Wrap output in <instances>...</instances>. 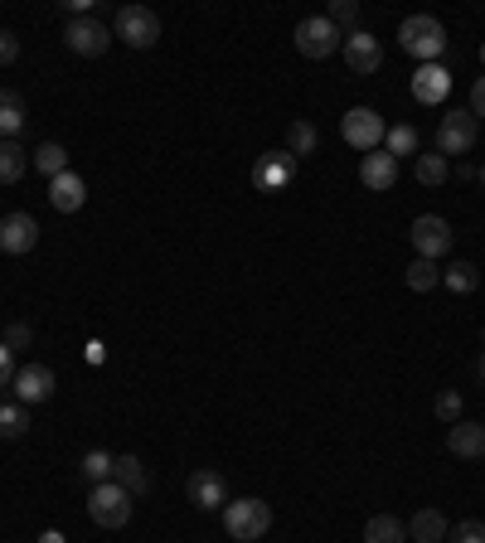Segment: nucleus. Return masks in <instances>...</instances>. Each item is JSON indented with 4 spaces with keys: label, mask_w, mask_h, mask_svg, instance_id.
Wrapping results in <instances>:
<instances>
[{
    "label": "nucleus",
    "mask_w": 485,
    "mask_h": 543,
    "mask_svg": "<svg viewBox=\"0 0 485 543\" xmlns=\"http://www.w3.org/2000/svg\"><path fill=\"white\" fill-rule=\"evenodd\" d=\"M272 529V505L258 495H243V500H228L224 505V534L233 543H258Z\"/></svg>",
    "instance_id": "1"
},
{
    "label": "nucleus",
    "mask_w": 485,
    "mask_h": 543,
    "mask_svg": "<svg viewBox=\"0 0 485 543\" xmlns=\"http://www.w3.org/2000/svg\"><path fill=\"white\" fill-rule=\"evenodd\" d=\"M398 44H403V54H413L422 64H437L442 49H447V30H442L437 15H408L398 25Z\"/></svg>",
    "instance_id": "2"
},
{
    "label": "nucleus",
    "mask_w": 485,
    "mask_h": 543,
    "mask_svg": "<svg viewBox=\"0 0 485 543\" xmlns=\"http://www.w3.org/2000/svg\"><path fill=\"white\" fill-rule=\"evenodd\" d=\"M112 39H122L127 49H156L161 44V15L151 5H122L117 25H112Z\"/></svg>",
    "instance_id": "3"
},
{
    "label": "nucleus",
    "mask_w": 485,
    "mask_h": 543,
    "mask_svg": "<svg viewBox=\"0 0 485 543\" xmlns=\"http://www.w3.org/2000/svg\"><path fill=\"white\" fill-rule=\"evenodd\" d=\"M131 495L117 485V480H102V485H93L88 490V514H93L97 529H122V524H131Z\"/></svg>",
    "instance_id": "4"
},
{
    "label": "nucleus",
    "mask_w": 485,
    "mask_h": 543,
    "mask_svg": "<svg viewBox=\"0 0 485 543\" xmlns=\"http://www.w3.org/2000/svg\"><path fill=\"white\" fill-rule=\"evenodd\" d=\"M340 136H345V146H355L359 156H369V151H384L388 127L374 107H350V112L340 117Z\"/></svg>",
    "instance_id": "5"
},
{
    "label": "nucleus",
    "mask_w": 485,
    "mask_h": 543,
    "mask_svg": "<svg viewBox=\"0 0 485 543\" xmlns=\"http://www.w3.org/2000/svg\"><path fill=\"white\" fill-rule=\"evenodd\" d=\"M291 39H296V49H301L306 59H330V54H340V44H345V34L335 30L325 15H311V20H301Z\"/></svg>",
    "instance_id": "6"
},
{
    "label": "nucleus",
    "mask_w": 485,
    "mask_h": 543,
    "mask_svg": "<svg viewBox=\"0 0 485 543\" xmlns=\"http://www.w3.org/2000/svg\"><path fill=\"white\" fill-rule=\"evenodd\" d=\"M476 136H481V122L471 112H447L437 122V156H466V151H476Z\"/></svg>",
    "instance_id": "7"
},
{
    "label": "nucleus",
    "mask_w": 485,
    "mask_h": 543,
    "mask_svg": "<svg viewBox=\"0 0 485 543\" xmlns=\"http://www.w3.org/2000/svg\"><path fill=\"white\" fill-rule=\"evenodd\" d=\"M408 238H413V248H418V257H427V262L447 257V253H452V243H456L452 224H447L442 214H422V219H413V228H408Z\"/></svg>",
    "instance_id": "8"
},
{
    "label": "nucleus",
    "mask_w": 485,
    "mask_h": 543,
    "mask_svg": "<svg viewBox=\"0 0 485 543\" xmlns=\"http://www.w3.org/2000/svg\"><path fill=\"white\" fill-rule=\"evenodd\" d=\"M64 44L78 59H102L112 49V30L102 20H93V15H83V20H68L64 25Z\"/></svg>",
    "instance_id": "9"
},
{
    "label": "nucleus",
    "mask_w": 485,
    "mask_h": 543,
    "mask_svg": "<svg viewBox=\"0 0 485 543\" xmlns=\"http://www.w3.org/2000/svg\"><path fill=\"white\" fill-rule=\"evenodd\" d=\"M39 248V219L25 214V209H15V214H5L0 219V253L5 257H25Z\"/></svg>",
    "instance_id": "10"
},
{
    "label": "nucleus",
    "mask_w": 485,
    "mask_h": 543,
    "mask_svg": "<svg viewBox=\"0 0 485 543\" xmlns=\"http://www.w3.org/2000/svg\"><path fill=\"white\" fill-rule=\"evenodd\" d=\"M340 54H345V64H350V73H359V78H369V73H379V68H384V44H379V39H374L369 30L345 34Z\"/></svg>",
    "instance_id": "11"
},
{
    "label": "nucleus",
    "mask_w": 485,
    "mask_h": 543,
    "mask_svg": "<svg viewBox=\"0 0 485 543\" xmlns=\"http://www.w3.org/2000/svg\"><path fill=\"white\" fill-rule=\"evenodd\" d=\"M185 495H190L194 510H224L228 480L219 476V471H209V466H199V471H190V480H185Z\"/></svg>",
    "instance_id": "12"
},
{
    "label": "nucleus",
    "mask_w": 485,
    "mask_h": 543,
    "mask_svg": "<svg viewBox=\"0 0 485 543\" xmlns=\"http://www.w3.org/2000/svg\"><path fill=\"white\" fill-rule=\"evenodd\" d=\"M15 398L34 408V403H49L54 398V369L49 364H20L15 369Z\"/></svg>",
    "instance_id": "13"
},
{
    "label": "nucleus",
    "mask_w": 485,
    "mask_h": 543,
    "mask_svg": "<svg viewBox=\"0 0 485 543\" xmlns=\"http://www.w3.org/2000/svg\"><path fill=\"white\" fill-rule=\"evenodd\" d=\"M447 451H452L456 461H481L485 456V422H471V417H461L447 427Z\"/></svg>",
    "instance_id": "14"
},
{
    "label": "nucleus",
    "mask_w": 485,
    "mask_h": 543,
    "mask_svg": "<svg viewBox=\"0 0 485 543\" xmlns=\"http://www.w3.org/2000/svg\"><path fill=\"white\" fill-rule=\"evenodd\" d=\"M359 185L374 194H388L398 185V160L388 156V151H369V156H359Z\"/></svg>",
    "instance_id": "15"
},
{
    "label": "nucleus",
    "mask_w": 485,
    "mask_h": 543,
    "mask_svg": "<svg viewBox=\"0 0 485 543\" xmlns=\"http://www.w3.org/2000/svg\"><path fill=\"white\" fill-rule=\"evenodd\" d=\"M291 180H296V160L287 151H267V156L253 165V185L258 190H287Z\"/></svg>",
    "instance_id": "16"
},
{
    "label": "nucleus",
    "mask_w": 485,
    "mask_h": 543,
    "mask_svg": "<svg viewBox=\"0 0 485 543\" xmlns=\"http://www.w3.org/2000/svg\"><path fill=\"white\" fill-rule=\"evenodd\" d=\"M49 204H54L59 214H78V209L88 204V180H83L78 170H64L59 180H49Z\"/></svg>",
    "instance_id": "17"
},
{
    "label": "nucleus",
    "mask_w": 485,
    "mask_h": 543,
    "mask_svg": "<svg viewBox=\"0 0 485 543\" xmlns=\"http://www.w3.org/2000/svg\"><path fill=\"white\" fill-rule=\"evenodd\" d=\"M447 93H452V73H447L442 64H422L418 73H413V97H418L422 107L447 102Z\"/></svg>",
    "instance_id": "18"
},
{
    "label": "nucleus",
    "mask_w": 485,
    "mask_h": 543,
    "mask_svg": "<svg viewBox=\"0 0 485 543\" xmlns=\"http://www.w3.org/2000/svg\"><path fill=\"white\" fill-rule=\"evenodd\" d=\"M25 97L15 93V88H0V141H20V131H25Z\"/></svg>",
    "instance_id": "19"
},
{
    "label": "nucleus",
    "mask_w": 485,
    "mask_h": 543,
    "mask_svg": "<svg viewBox=\"0 0 485 543\" xmlns=\"http://www.w3.org/2000/svg\"><path fill=\"white\" fill-rule=\"evenodd\" d=\"M321 151V131H316V122H306V117H296L287 127V156L291 160H306Z\"/></svg>",
    "instance_id": "20"
},
{
    "label": "nucleus",
    "mask_w": 485,
    "mask_h": 543,
    "mask_svg": "<svg viewBox=\"0 0 485 543\" xmlns=\"http://www.w3.org/2000/svg\"><path fill=\"white\" fill-rule=\"evenodd\" d=\"M112 480H117V485L127 490L131 500L151 490V476H146V466H141V456H131V451H127V456H117V471H112Z\"/></svg>",
    "instance_id": "21"
},
{
    "label": "nucleus",
    "mask_w": 485,
    "mask_h": 543,
    "mask_svg": "<svg viewBox=\"0 0 485 543\" xmlns=\"http://www.w3.org/2000/svg\"><path fill=\"white\" fill-rule=\"evenodd\" d=\"M408 534H413V543H442L452 534V524L442 519V510H418L408 519Z\"/></svg>",
    "instance_id": "22"
},
{
    "label": "nucleus",
    "mask_w": 485,
    "mask_h": 543,
    "mask_svg": "<svg viewBox=\"0 0 485 543\" xmlns=\"http://www.w3.org/2000/svg\"><path fill=\"white\" fill-rule=\"evenodd\" d=\"M30 165L44 175V180H59V175L68 170V146L64 141H44V146L30 156Z\"/></svg>",
    "instance_id": "23"
},
{
    "label": "nucleus",
    "mask_w": 485,
    "mask_h": 543,
    "mask_svg": "<svg viewBox=\"0 0 485 543\" xmlns=\"http://www.w3.org/2000/svg\"><path fill=\"white\" fill-rule=\"evenodd\" d=\"M403 539H408V524L398 514H374L364 524V543H403Z\"/></svg>",
    "instance_id": "24"
},
{
    "label": "nucleus",
    "mask_w": 485,
    "mask_h": 543,
    "mask_svg": "<svg viewBox=\"0 0 485 543\" xmlns=\"http://www.w3.org/2000/svg\"><path fill=\"white\" fill-rule=\"evenodd\" d=\"M30 170V151L20 141H0V185H15Z\"/></svg>",
    "instance_id": "25"
},
{
    "label": "nucleus",
    "mask_w": 485,
    "mask_h": 543,
    "mask_svg": "<svg viewBox=\"0 0 485 543\" xmlns=\"http://www.w3.org/2000/svg\"><path fill=\"white\" fill-rule=\"evenodd\" d=\"M413 175H418V185H427V190H432V185H447V180H452V160L437 156V151H432V156H418Z\"/></svg>",
    "instance_id": "26"
},
{
    "label": "nucleus",
    "mask_w": 485,
    "mask_h": 543,
    "mask_svg": "<svg viewBox=\"0 0 485 543\" xmlns=\"http://www.w3.org/2000/svg\"><path fill=\"white\" fill-rule=\"evenodd\" d=\"M442 282H447L456 296H471V291L481 287V272H476V262H452V267L442 272Z\"/></svg>",
    "instance_id": "27"
},
{
    "label": "nucleus",
    "mask_w": 485,
    "mask_h": 543,
    "mask_svg": "<svg viewBox=\"0 0 485 543\" xmlns=\"http://www.w3.org/2000/svg\"><path fill=\"white\" fill-rule=\"evenodd\" d=\"M25 432H30V408H25V403H5V408H0V437L15 442V437H25Z\"/></svg>",
    "instance_id": "28"
},
{
    "label": "nucleus",
    "mask_w": 485,
    "mask_h": 543,
    "mask_svg": "<svg viewBox=\"0 0 485 543\" xmlns=\"http://www.w3.org/2000/svg\"><path fill=\"white\" fill-rule=\"evenodd\" d=\"M384 151L393 160L398 156H413V151H418V131L408 127V122H398V127H388V136H384Z\"/></svg>",
    "instance_id": "29"
},
{
    "label": "nucleus",
    "mask_w": 485,
    "mask_h": 543,
    "mask_svg": "<svg viewBox=\"0 0 485 543\" xmlns=\"http://www.w3.org/2000/svg\"><path fill=\"white\" fill-rule=\"evenodd\" d=\"M403 282H408V291H432L437 282H442V272H437V262H427V257H418L408 272H403Z\"/></svg>",
    "instance_id": "30"
},
{
    "label": "nucleus",
    "mask_w": 485,
    "mask_h": 543,
    "mask_svg": "<svg viewBox=\"0 0 485 543\" xmlns=\"http://www.w3.org/2000/svg\"><path fill=\"white\" fill-rule=\"evenodd\" d=\"M325 20H330L340 34H355L359 30V5H355V0H330Z\"/></svg>",
    "instance_id": "31"
},
{
    "label": "nucleus",
    "mask_w": 485,
    "mask_h": 543,
    "mask_svg": "<svg viewBox=\"0 0 485 543\" xmlns=\"http://www.w3.org/2000/svg\"><path fill=\"white\" fill-rule=\"evenodd\" d=\"M112 471H117V456H112V451H88V456H83V476L93 480V485L112 480Z\"/></svg>",
    "instance_id": "32"
},
{
    "label": "nucleus",
    "mask_w": 485,
    "mask_h": 543,
    "mask_svg": "<svg viewBox=\"0 0 485 543\" xmlns=\"http://www.w3.org/2000/svg\"><path fill=\"white\" fill-rule=\"evenodd\" d=\"M432 413H437V422H447V427H452V422L466 417V403H461V393H456V388H442V393H437V403H432Z\"/></svg>",
    "instance_id": "33"
},
{
    "label": "nucleus",
    "mask_w": 485,
    "mask_h": 543,
    "mask_svg": "<svg viewBox=\"0 0 485 543\" xmlns=\"http://www.w3.org/2000/svg\"><path fill=\"white\" fill-rule=\"evenodd\" d=\"M447 543H485V524L481 519H466V524H456L452 534H447Z\"/></svg>",
    "instance_id": "34"
},
{
    "label": "nucleus",
    "mask_w": 485,
    "mask_h": 543,
    "mask_svg": "<svg viewBox=\"0 0 485 543\" xmlns=\"http://www.w3.org/2000/svg\"><path fill=\"white\" fill-rule=\"evenodd\" d=\"M30 340H34V330L25 320H10V325H5V345H10V350H25Z\"/></svg>",
    "instance_id": "35"
},
{
    "label": "nucleus",
    "mask_w": 485,
    "mask_h": 543,
    "mask_svg": "<svg viewBox=\"0 0 485 543\" xmlns=\"http://www.w3.org/2000/svg\"><path fill=\"white\" fill-rule=\"evenodd\" d=\"M15 59H20V39L10 30H0V68H10Z\"/></svg>",
    "instance_id": "36"
},
{
    "label": "nucleus",
    "mask_w": 485,
    "mask_h": 543,
    "mask_svg": "<svg viewBox=\"0 0 485 543\" xmlns=\"http://www.w3.org/2000/svg\"><path fill=\"white\" fill-rule=\"evenodd\" d=\"M5 384H15V350L0 340V388Z\"/></svg>",
    "instance_id": "37"
},
{
    "label": "nucleus",
    "mask_w": 485,
    "mask_h": 543,
    "mask_svg": "<svg viewBox=\"0 0 485 543\" xmlns=\"http://www.w3.org/2000/svg\"><path fill=\"white\" fill-rule=\"evenodd\" d=\"M471 117H476V122H485V78H476V83H471Z\"/></svg>",
    "instance_id": "38"
},
{
    "label": "nucleus",
    "mask_w": 485,
    "mask_h": 543,
    "mask_svg": "<svg viewBox=\"0 0 485 543\" xmlns=\"http://www.w3.org/2000/svg\"><path fill=\"white\" fill-rule=\"evenodd\" d=\"M39 543H64V534H59V529H44V534H39Z\"/></svg>",
    "instance_id": "39"
},
{
    "label": "nucleus",
    "mask_w": 485,
    "mask_h": 543,
    "mask_svg": "<svg viewBox=\"0 0 485 543\" xmlns=\"http://www.w3.org/2000/svg\"><path fill=\"white\" fill-rule=\"evenodd\" d=\"M476 379H481V384H485V354H481V359H476Z\"/></svg>",
    "instance_id": "40"
},
{
    "label": "nucleus",
    "mask_w": 485,
    "mask_h": 543,
    "mask_svg": "<svg viewBox=\"0 0 485 543\" xmlns=\"http://www.w3.org/2000/svg\"><path fill=\"white\" fill-rule=\"evenodd\" d=\"M476 180H481V190H485V165H481V170H476Z\"/></svg>",
    "instance_id": "41"
},
{
    "label": "nucleus",
    "mask_w": 485,
    "mask_h": 543,
    "mask_svg": "<svg viewBox=\"0 0 485 543\" xmlns=\"http://www.w3.org/2000/svg\"><path fill=\"white\" fill-rule=\"evenodd\" d=\"M481 64H485V44H481Z\"/></svg>",
    "instance_id": "42"
},
{
    "label": "nucleus",
    "mask_w": 485,
    "mask_h": 543,
    "mask_svg": "<svg viewBox=\"0 0 485 543\" xmlns=\"http://www.w3.org/2000/svg\"><path fill=\"white\" fill-rule=\"evenodd\" d=\"M481 345H485V330H481Z\"/></svg>",
    "instance_id": "43"
}]
</instances>
